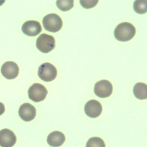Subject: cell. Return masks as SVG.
I'll list each match as a JSON object with an SVG mask.
<instances>
[{"label":"cell","mask_w":147,"mask_h":147,"mask_svg":"<svg viewBox=\"0 0 147 147\" xmlns=\"http://www.w3.org/2000/svg\"><path fill=\"white\" fill-rule=\"evenodd\" d=\"M136 34V28L131 23H120L115 28L114 34L115 38L119 41L127 42L132 40Z\"/></svg>","instance_id":"6da1fadb"},{"label":"cell","mask_w":147,"mask_h":147,"mask_svg":"<svg viewBox=\"0 0 147 147\" xmlns=\"http://www.w3.org/2000/svg\"><path fill=\"white\" fill-rule=\"evenodd\" d=\"M42 25L45 30L51 32H57L62 28L63 22L58 14L53 13L48 14L43 18Z\"/></svg>","instance_id":"7a4b0ae2"},{"label":"cell","mask_w":147,"mask_h":147,"mask_svg":"<svg viewBox=\"0 0 147 147\" xmlns=\"http://www.w3.org/2000/svg\"><path fill=\"white\" fill-rule=\"evenodd\" d=\"M36 47L42 53H48L55 47V40L53 36L47 34H41L36 41Z\"/></svg>","instance_id":"3957f363"},{"label":"cell","mask_w":147,"mask_h":147,"mask_svg":"<svg viewBox=\"0 0 147 147\" xmlns=\"http://www.w3.org/2000/svg\"><path fill=\"white\" fill-rule=\"evenodd\" d=\"M38 76L44 81L51 82L56 78L57 69L51 63H45L40 66L38 70Z\"/></svg>","instance_id":"277c9868"},{"label":"cell","mask_w":147,"mask_h":147,"mask_svg":"<svg viewBox=\"0 0 147 147\" xmlns=\"http://www.w3.org/2000/svg\"><path fill=\"white\" fill-rule=\"evenodd\" d=\"M29 98L35 102L44 101L48 94V91L43 85L35 83L29 88L28 91Z\"/></svg>","instance_id":"5b68a950"},{"label":"cell","mask_w":147,"mask_h":147,"mask_svg":"<svg viewBox=\"0 0 147 147\" xmlns=\"http://www.w3.org/2000/svg\"><path fill=\"white\" fill-rule=\"evenodd\" d=\"M94 91L97 96L105 98L111 95L113 92V86L109 81L102 80L96 82Z\"/></svg>","instance_id":"8992f818"},{"label":"cell","mask_w":147,"mask_h":147,"mask_svg":"<svg viewBox=\"0 0 147 147\" xmlns=\"http://www.w3.org/2000/svg\"><path fill=\"white\" fill-rule=\"evenodd\" d=\"M84 111L85 114L91 118L98 117L102 112L101 104L95 100H91L85 105Z\"/></svg>","instance_id":"52a82bcc"},{"label":"cell","mask_w":147,"mask_h":147,"mask_svg":"<svg viewBox=\"0 0 147 147\" xmlns=\"http://www.w3.org/2000/svg\"><path fill=\"white\" fill-rule=\"evenodd\" d=\"M19 67L13 61H7L1 67V72L3 77L8 80H13L19 74Z\"/></svg>","instance_id":"ba28073f"},{"label":"cell","mask_w":147,"mask_h":147,"mask_svg":"<svg viewBox=\"0 0 147 147\" xmlns=\"http://www.w3.org/2000/svg\"><path fill=\"white\" fill-rule=\"evenodd\" d=\"M17 142V137L13 131L5 128L0 131V146L13 147Z\"/></svg>","instance_id":"9c48e42d"},{"label":"cell","mask_w":147,"mask_h":147,"mask_svg":"<svg viewBox=\"0 0 147 147\" xmlns=\"http://www.w3.org/2000/svg\"><path fill=\"white\" fill-rule=\"evenodd\" d=\"M36 114V108L30 103L22 104L18 110V114L21 119L26 122L32 121Z\"/></svg>","instance_id":"30bf717a"},{"label":"cell","mask_w":147,"mask_h":147,"mask_svg":"<svg viewBox=\"0 0 147 147\" xmlns=\"http://www.w3.org/2000/svg\"><path fill=\"white\" fill-rule=\"evenodd\" d=\"M22 32L30 36H35L40 34L42 31V27L39 22L30 20L23 24L21 28Z\"/></svg>","instance_id":"8fae6325"},{"label":"cell","mask_w":147,"mask_h":147,"mask_svg":"<svg viewBox=\"0 0 147 147\" xmlns=\"http://www.w3.org/2000/svg\"><path fill=\"white\" fill-rule=\"evenodd\" d=\"M47 141L52 147H59L65 141V135L60 131H53L48 135Z\"/></svg>","instance_id":"7c38bea8"},{"label":"cell","mask_w":147,"mask_h":147,"mask_svg":"<svg viewBox=\"0 0 147 147\" xmlns=\"http://www.w3.org/2000/svg\"><path fill=\"white\" fill-rule=\"evenodd\" d=\"M133 93L137 99L144 100L147 98V85L143 82H138L134 85Z\"/></svg>","instance_id":"4fadbf2b"},{"label":"cell","mask_w":147,"mask_h":147,"mask_svg":"<svg viewBox=\"0 0 147 147\" xmlns=\"http://www.w3.org/2000/svg\"><path fill=\"white\" fill-rule=\"evenodd\" d=\"M86 147H106V145L102 139L96 137L90 138L88 140Z\"/></svg>","instance_id":"5bb4252c"},{"label":"cell","mask_w":147,"mask_h":147,"mask_svg":"<svg viewBox=\"0 0 147 147\" xmlns=\"http://www.w3.org/2000/svg\"><path fill=\"white\" fill-rule=\"evenodd\" d=\"M134 9L137 13L143 14L146 13V1H136L134 3Z\"/></svg>","instance_id":"9a60e30c"},{"label":"cell","mask_w":147,"mask_h":147,"mask_svg":"<svg viewBox=\"0 0 147 147\" xmlns=\"http://www.w3.org/2000/svg\"><path fill=\"white\" fill-rule=\"evenodd\" d=\"M56 4L57 7L62 11H68L74 7V1H57Z\"/></svg>","instance_id":"2e32d148"},{"label":"cell","mask_w":147,"mask_h":147,"mask_svg":"<svg viewBox=\"0 0 147 147\" xmlns=\"http://www.w3.org/2000/svg\"><path fill=\"white\" fill-rule=\"evenodd\" d=\"M80 3L83 8L89 9L95 7L98 3V0H96V1H80Z\"/></svg>","instance_id":"e0dca14e"},{"label":"cell","mask_w":147,"mask_h":147,"mask_svg":"<svg viewBox=\"0 0 147 147\" xmlns=\"http://www.w3.org/2000/svg\"><path fill=\"white\" fill-rule=\"evenodd\" d=\"M5 106L3 103L0 102V115H3L5 112Z\"/></svg>","instance_id":"ac0fdd59"}]
</instances>
